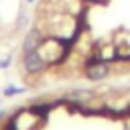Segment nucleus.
I'll list each match as a JSON object with an SVG mask.
<instances>
[{
  "instance_id": "1",
  "label": "nucleus",
  "mask_w": 130,
  "mask_h": 130,
  "mask_svg": "<svg viewBox=\"0 0 130 130\" xmlns=\"http://www.w3.org/2000/svg\"><path fill=\"white\" fill-rule=\"evenodd\" d=\"M110 75V65L106 61H91L85 65V77L89 81H104Z\"/></svg>"
},
{
  "instance_id": "2",
  "label": "nucleus",
  "mask_w": 130,
  "mask_h": 130,
  "mask_svg": "<svg viewBox=\"0 0 130 130\" xmlns=\"http://www.w3.org/2000/svg\"><path fill=\"white\" fill-rule=\"evenodd\" d=\"M22 67H24L26 73H32L35 75V73H41L47 67V63H45V59L41 57L39 51H30V53L22 55Z\"/></svg>"
},
{
  "instance_id": "3",
  "label": "nucleus",
  "mask_w": 130,
  "mask_h": 130,
  "mask_svg": "<svg viewBox=\"0 0 130 130\" xmlns=\"http://www.w3.org/2000/svg\"><path fill=\"white\" fill-rule=\"evenodd\" d=\"M41 41H43L41 32H39L37 28H32V30L24 37V41H22V55H26V53H30V51H37L39 45H41Z\"/></svg>"
},
{
  "instance_id": "4",
  "label": "nucleus",
  "mask_w": 130,
  "mask_h": 130,
  "mask_svg": "<svg viewBox=\"0 0 130 130\" xmlns=\"http://www.w3.org/2000/svg\"><path fill=\"white\" fill-rule=\"evenodd\" d=\"M91 98H93V91H89V89H75V91L67 93V100H71L75 104H85Z\"/></svg>"
},
{
  "instance_id": "5",
  "label": "nucleus",
  "mask_w": 130,
  "mask_h": 130,
  "mask_svg": "<svg viewBox=\"0 0 130 130\" xmlns=\"http://www.w3.org/2000/svg\"><path fill=\"white\" fill-rule=\"evenodd\" d=\"M22 91H24V87H14V85H6L2 93H4L6 98H10V95H16V93H22Z\"/></svg>"
},
{
  "instance_id": "6",
  "label": "nucleus",
  "mask_w": 130,
  "mask_h": 130,
  "mask_svg": "<svg viewBox=\"0 0 130 130\" xmlns=\"http://www.w3.org/2000/svg\"><path fill=\"white\" fill-rule=\"evenodd\" d=\"M8 65H10V57H6V59H2V61H0V69H6Z\"/></svg>"
},
{
  "instance_id": "7",
  "label": "nucleus",
  "mask_w": 130,
  "mask_h": 130,
  "mask_svg": "<svg viewBox=\"0 0 130 130\" xmlns=\"http://www.w3.org/2000/svg\"><path fill=\"white\" fill-rule=\"evenodd\" d=\"M4 130H16V122H14V120H10V122L6 124V128H4Z\"/></svg>"
},
{
  "instance_id": "8",
  "label": "nucleus",
  "mask_w": 130,
  "mask_h": 130,
  "mask_svg": "<svg viewBox=\"0 0 130 130\" xmlns=\"http://www.w3.org/2000/svg\"><path fill=\"white\" fill-rule=\"evenodd\" d=\"M2 116H4V112H2V110H0V120H2Z\"/></svg>"
},
{
  "instance_id": "9",
  "label": "nucleus",
  "mask_w": 130,
  "mask_h": 130,
  "mask_svg": "<svg viewBox=\"0 0 130 130\" xmlns=\"http://www.w3.org/2000/svg\"><path fill=\"white\" fill-rule=\"evenodd\" d=\"M28 2H30V4H32V2H35V0H28Z\"/></svg>"
}]
</instances>
